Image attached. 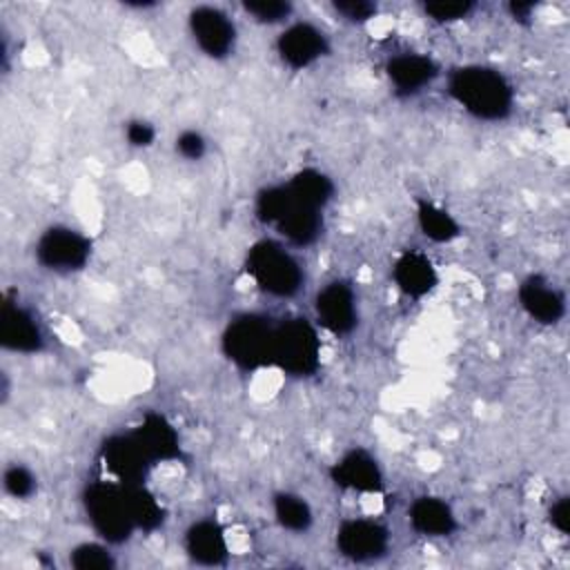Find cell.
Wrapping results in <instances>:
<instances>
[{"label":"cell","instance_id":"1","mask_svg":"<svg viewBox=\"0 0 570 570\" xmlns=\"http://www.w3.org/2000/svg\"><path fill=\"white\" fill-rule=\"evenodd\" d=\"M448 94L470 116L488 122L508 118L514 105L510 80L485 65L456 67L448 78Z\"/></svg>","mask_w":570,"mask_h":570},{"label":"cell","instance_id":"2","mask_svg":"<svg viewBox=\"0 0 570 570\" xmlns=\"http://www.w3.org/2000/svg\"><path fill=\"white\" fill-rule=\"evenodd\" d=\"M254 209L263 225L276 227V232L296 247L312 245L323 232V209L298 200L287 185L261 189Z\"/></svg>","mask_w":570,"mask_h":570},{"label":"cell","instance_id":"3","mask_svg":"<svg viewBox=\"0 0 570 570\" xmlns=\"http://www.w3.org/2000/svg\"><path fill=\"white\" fill-rule=\"evenodd\" d=\"M245 272L261 292L276 298L296 296L305 281L301 263L272 238L256 240L247 249Z\"/></svg>","mask_w":570,"mask_h":570},{"label":"cell","instance_id":"4","mask_svg":"<svg viewBox=\"0 0 570 570\" xmlns=\"http://www.w3.org/2000/svg\"><path fill=\"white\" fill-rule=\"evenodd\" d=\"M82 505L94 532L107 543H122L134 534L136 521L127 488L120 481L89 483L82 494Z\"/></svg>","mask_w":570,"mask_h":570},{"label":"cell","instance_id":"5","mask_svg":"<svg viewBox=\"0 0 570 570\" xmlns=\"http://www.w3.org/2000/svg\"><path fill=\"white\" fill-rule=\"evenodd\" d=\"M274 327L276 323L263 314L245 312L234 316L220 336L223 354L245 372L272 365Z\"/></svg>","mask_w":570,"mask_h":570},{"label":"cell","instance_id":"6","mask_svg":"<svg viewBox=\"0 0 570 570\" xmlns=\"http://www.w3.org/2000/svg\"><path fill=\"white\" fill-rule=\"evenodd\" d=\"M272 365L296 379L312 376L318 370L321 338L307 318L294 316L276 323Z\"/></svg>","mask_w":570,"mask_h":570},{"label":"cell","instance_id":"7","mask_svg":"<svg viewBox=\"0 0 570 570\" xmlns=\"http://www.w3.org/2000/svg\"><path fill=\"white\" fill-rule=\"evenodd\" d=\"M91 256V240L67 225L45 229L36 243V261L40 267L58 274L78 272Z\"/></svg>","mask_w":570,"mask_h":570},{"label":"cell","instance_id":"8","mask_svg":"<svg viewBox=\"0 0 570 570\" xmlns=\"http://www.w3.org/2000/svg\"><path fill=\"white\" fill-rule=\"evenodd\" d=\"M336 550L356 563H370L390 550V530L374 519H345L336 530Z\"/></svg>","mask_w":570,"mask_h":570},{"label":"cell","instance_id":"9","mask_svg":"<svg viewBox=\"0 0 570 570\" xmlns=\"http://www.w3.org/2000/svg\"><path fill=\"white\" fill-rule=\"evenodd\" d=\"M189 31L194 42L209 58H227L236 45V27L229 16L212 4L189 11Z\"/></svg>","mask_w":570,"mask_h":570},{"label":"cell","instance_id":"10","mask_svg":"<svg viewBox=\"0 0 570 570\" xmlns=\"http://www.w3.org/2000/svg\"><path fill=\"white\" fill-rule=\"evenodd\" d=\"M105 470L120 483H145L147 472L154 468V461L142 450L134 432L109 436L100 450Z\"/></svg>","mask_w":570,"mask_h":570},{"label":"cell","instance_id":"11","mask_svg":"<svg viewBox=\"0 0 570 570\" xmlns=\"http://www.w3.org/2000/svg\"><path fill=\"white\" fill-rule=\"evenodd\" d=\"M316 321L321 327L336 336L350 334L358 323V307L354 287L347 281L327 283L314 301Z\"/></svg>","mask_w":570,"mask_h":570},{"label":"cell","instance_id":"12","mask_svg":"<svg viewBox=\"0 0 570 570\" xmlns=\"http://www.w3.org/2000/svg\"><path fill=\"white\" fill-rule=\"evenodd\" d=\"M330 479L334 485L361 494H379L385 483L379 461L363 448H352L332 463Z\"/></svg>","mask_w":570,"mask_h":570},{"label":"cell","instance_id":"13","mask_svg":"<svg viewBox=\"0 0 570 570\" xmlns=\"http://www.w3.org/2000/svg\"><path fill=\"white\" fill-rule=\"evenodd\" d=\"M276 51L289 69H305L330 51V42L312 22H294L278 36Z\"/></svg>","mask_w":570,"mask_h":570},{"label":"cell","instance_id":"14","mask_svg":"<svg viewBox=\"0 0 570 570\" xmlns=\"http://www.w3.org/2000/svg\"><path fill=\"white\" fill-rule=\"evenodd\" d=\"M0 343L9 352L36 354L45 345L42 330L36 316L18 301L4 298L0 309Z\"/></svg>","mask_w":570,"mask_h":570},{"label":"cell","instance_id":"15","mask_svg":"<svg viewBox=\"0 0 570 570\" xmlns=\"http://www.w3.org/2000/svg\"><path fill=\"white\" fill-rule=\"evenodd\" d=\"M519 305L541 325H557L566 316V296L539 274L519 285Z\"/></svg>","mask_w":570,"mask_h":570},{"label":"cell","instance_id":"16","mask_svg":"<svg viewBox=\"0 0 570 570\" xmlns=\"http://www.w3.org/2000/svg\"><path fill=\"white\" fill-rule=\"evenodd\" d=\"M385 76L401 96H414L430 87L439 76V65L423 53H399L385 62Z\"/></svg>","mask_w":570,"mask_h":570},{"label":"cell","instance_id":"17","mask_svg":"<svg viewBox=\"0 0 570 570\" xmlns=\"http://www.w3.org/2000/svg\"><path fill=\"white\" fill-rule=\"evenodd\" d=\"M396 287L410 298H423L439 285V272L432 258L419 249H405L392 265Z\"/></svg>","mask_w":570,"mask_h":570},{"label":"cell","instance_id":"18","mask_svg":"<svg viewBox=\"0 0 570 570\" xmlns=\"http://www.w3.org/2000/svg\"><path fill=\"white\" fill-rule=\"evenodd\" d=\"M185 552L198 566H223L229 559V543L216 519L194 521L185 532Z\"/></svg>","mask_w":570,"mask_h":570},{"label":"cell","instance_id":"19","mask_svg":"<svg viewBox=\"0 0 570 570\" xmlns=\"http://www.w3.org/2000/svg\"><path fill=\"white\" fill-rule=\"evenodd\" d=\"M142 450L156 463L176 461L180 456V439L176 428L158 412H147L138 428L131 430Z\"/></svg>","mask_w":570,"mask_h":570},{"label":"cell","instance_id":"20","mask_svg":"<svg viewBox=\"0 0 570 570\" xmlns=\"http://www.w3.org/2000/svg\"><path fill=\"white\" fill-rule=\"evenodd\" d=\"M407 521L414 532H419L421 537H430V539L450 537L459 528L450 503L439 497H432V494L416 497L410 503Z\"/></svg>","mask_w":570,"mask_h":570},{"label":"cell","instance_id":"21","mask_svg":"<svg viewBox=\"0 0 570 570\" xmlns=\"http://www.w3.org/2000/svg\"><path fill=\"white\" fill-rule=\"evenodd\" d=\"M416 223L421 234L432 243H450L461 236V225L456 218L428 198L416 200Z\"/></svg>","mask_w":570,"mask_h":570},{"label":"cell","instance_id":"22","mask_svg":"<svg viewBox=\"0 0 570 570\" xmlns=\"http://www.w3.org/2000/svg\"><path fill=\"white\" fill-rule=\"evenodd\" d=\"M285 185L298 200H303L316 209H325L334 196L332 178L314 167H305V169L296 171Z\"/></svg>","mask_w":570,"mask_h":570},{"label":"cell","instance_id":"23","mask_svg":"<svg viewBox=\"0 0 570 570\" xmlns=\"http://www.w3.org/2000/svg\"><path fill=\"white\" fill-rule=\"evenodd\" d=\"M274 517L283 530L289 532H307L314 521V512L309 503L296 492H276L272 499Z\"/></svg>","mask_w":570,"mask_h":570},{"label":"cell","instance_id":"24","mask_svg":"<svg viewBox=\"0 0 570 570\" xmlns=\"http://www.w3.org/2000/svg\"><path fill=\"white\" fill-rule=\"evenodd\" d=\"M129 494L131 514L136 521V530L154 532L165 521V510L158 499L145 488V483H122Z\"/></svg>","mask_w":570,"mask_h":570},{"label":"cell","instance_id":"25","mask_svg":"<svg viewBox=\"0 0 570 570\" xmlns=\"http://www.w3.org/2000/svg\"><path fill=\"white\" fill-rule=\"evenodd\" d=\"M69 563L76 570H114L116 559L102 543H80L69 552Z\"/></svg>","mask_w":570,"mask_h":570},{"label":"cell","instance_id":"26","mask_svg":"<svg viewBox=\"0 0 570 570\" xmlns=\"http://www.w3.org/2000/svg\"><path fill=\"white\" fill-rule=\"evenodd\" d=\"M2 488L9 497L13 499H20V501H27L36 494L38 490V481L33 476V472L24 465H9L2 474Z\"/></svg>","mask_w":570,"mask_h":570},{"label":"cell","instance_id":"27","mask_svg":"<svg viewBox=\"0 0 570 570\" xmlns=\"http://www.w3.org/2000/svg\"><path fill=\"white\" fill-rule=\"evenodd\" d=\"M243 9L254 16V20L258 22H283L289 13H292V4L283 2V0H247L243 2Z\"/></svg>","mask_w":570,"mask_h":570},{"label":"cell","instance_id":"28","mask_svg":"<svg viewBox=\"0 0 570 570\" xmlns=\"http://www.w3.org/2000/svg\"><path fill=\"white\" fill-rule=\"evenodd\" d=\"M421 7H423V13L434 22H454L465 18L474 9V4L468 0H450V2L434 0V2H423Z\"/></svg>","mask_w":570,"mask_h":570},{"label":"cell","instance_id":"29","mask_svg":"<svg viewBox=\"0 0 570 570\" xmlns=\"http://www.w3.org/2000/svg\"><path fill=\"white\" fill-rule=\"evenodd\" d=\"M332 7L350 22H367L376 16V4L370 0H336L332 2Z\"/></svg>","mask_w":570,"mask_h":570},{"label":"cell","instance_id":"30","mask_svg":"<svg viewBox=\"0 0 570 570\" xmlns=\"http://www.w3.org/2000/svg\"><path fill=\"white\" fill-rule=\"evenodd\" d=\"M176 151H178L183 158H187V160H198V158L205 156L207 142H205V138H203L200 131H196V129H185V131H180L178 138H176Z\"/></svg>","mask_w":570,"mask_h":570},{"label":"cell","instance_id":"31","mask_svg":"<svg viewBox=\"0 0 570 570\" xmlns=\"http://www.w3.org/2000/svg\"><path fill=\"white\" fill-rule=\"evenodd\" d=\"M125 136L134 147H149L156 138V129L147 120H129L125 127Z\"/></svg>","mask_w":570,"mask_h":570},{"label":"cell","instance_id":"32","mask_svg":"<svg viewBox=\"0 0 570 570\" xmlns=\"http://www.w3.org/2000/svg\"><path fill=\"white\" fill-rule=\"evenodd\" d=\"M548 521L550 525L559 532V534H568L570 532V499L568 497H559L550 510H548Z\"/></svg>","mask_w":570,"mask_h":570},{"label":"cell","instance_id":"33","mask_svg":"<svg viewBox=\"0 0 570 570\" xmlns=\"http://www.w3.org/2000/svg\"><path fill=\"white\" fill-rule=\"evenodd\" d=\"M508 9H510V13L514 16V20L528 22L530 16H532V11H534V2H510Z\"/></svg>","mask_w":570,"mask_h":570}]
</instances>
